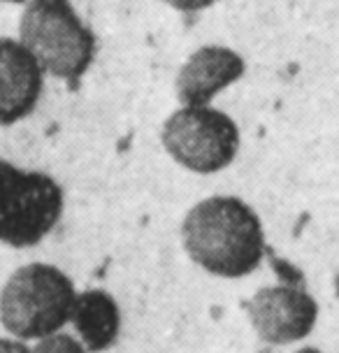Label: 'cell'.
<instances>
[{"label":"cell","mask_w":339,"mask_h":353,"mask_svg":"<svg viewBox=\"0 0 339 353\" xmlns=\"http://www.w3.org/2000/svg\"><path fill=\"white\" fill-rule=\"evenodd\" d=\"M181 239L188 258L221 279H242L265 258L263 221L235 195H212L193 205L181 223Z\"/></svg>","instance_id":"1"},{"label":"cell","mask_w":339,"mask_h":353,"mask_svg":"<svg viewBox=\"0 0 339 353\" xmlns=\"http://www.w3.org/2000/svg\"><path fill=\"white\" fill-rule=\"evenodd\" d=\"M77 291L63 270L47 263L19 268L0 291V323L14 339L40 342L70 323Z\"/></svg>","instance_id":"2"},{"label":"cell","mask_w":339,"mask_h":353,"mask_svg":"<svg viewBox=\"0 0 339 353\" xmlns=\"http://www.w3.org/2000/svg\"><path fill=\"white\" fill-rule=\"evenodd\" d=\"M19 42L42 72L70 84L84 77L98 52L96 35L70 0H28L19 21Z\"/></svg>","instance_id":"3"},{"label":"cell","mask_w":339,"mask_h":353,"mask_svg":"<svg viewBox=\"0 0 339 353\" xmlns=\"http://www.w3.org/2000/svg\"><path fill=\"white\" fill-rule=\"evenodd\" d=\"M63 188L54 176L21 170L0 159V242L35 247L63 216Z\"/></svg>","instance_id":"4"},{"label":"cell","mask_w":339,"mask_h":353,"mask_svg":"<svg viewBox=\"0 0 339 353\" xmlns=\"http://www.w3.org/2000/svg\"><path fill=\"white\" fill-rule=\"evenodd\" d=\"M170 159L196 174L221 172L240 151V128L216 107H179L161 130Z\"/></svg>","instance_id":"5"},{"label":"cell","mask_w":339,"mask_h":353,"mask_svg":"<svg viewBox=\"0 0 339 353\" xmlns=\"http://www.w3.org/2000/svg\"><path fill=\"white\" fill-rule=\"evenodd\" d=\"M249 321L263 342L281 346L302 342L318 321V302L305 288L269 286L260 288L247 305Z\"/></svg>","instance_id":"6"},{"label":"cell","mask_w":339,"mask_h":353,"mask_svg":"<svg viewBox=\"0 0 339 353\" xmlns=\"http://www.w3.org/2000/svg\"><path fill=\"white\" fill-rule=\"evenodd\" d=\"M247 63L235 49L223 44H205L181 65L174 81L177 98L184 107H207L218 93L244 77Z\"/></svg>","instance_id":"7"},{"label":"cell","mask_w":339,"mask_h":353,"mask_svg":"<svg viewBox=\"0 0 339 353\" xmlns=\"http://www.w3.org/2000/svg\"><path fill=\"white\" fill-rule=\"evenodd\" d=\"M45 72L14 37H0V125H14L40 103Z\"/></svg>","instance_id":"8"},{"label":"cell","mask_w":339,"mask_h":353,"mask_svg":"<svg viewBox=\"0 0 339 353\" xmlns=\"http://www.w3.org/2000/svg\"><path fill=\"white\" fill-rule=\"evenodd\" d=\"M70 323L86 351H107L114 346L121 332V309L107 291L91 288V291L77 293Z\"/></svg>","instance_id":"9"},{"label":"cell","mask_w":339,"mask_h":353,"mask_svg":"<svg viewBox=\"0 0 339 353\" xmlns=\"http://www.w3.org/2000/svg\"><path fill=\"white\" fill-rule=\"evenodd\" d=\"M30 353H86V349L81 346L77 337L65 335V332H56L52 337L40 339Z\"/></svg>","instance_id":"10"},{"label":"cell","mask_w":339,"mask_h":353,"mask_svg":"<svg viewBox=\"0 0 339 353\" xmlns=\"http://www.w3.org/2000/svg\"><path fill=\"white\" fill-rule=\"evenodd\" d=\"M163 3H167L170 8L179 10V12H198V10H205V8H209V5H214L216 0H163Z\"/></svg>","instance_id":"11"},{"label":"cell","mask_w":339,"mask_h":353,"mask_svg":"<svg viewBox=\"0 0 339 353\" xmlns=\"http://www.w3.org/2000/svg\"><path fill=\"white\" fill-rule=\"evenodd\" d=\"M0 353H30V349L26 346V342L14 337H0Z\"/></svg>","instance_id":"12"},{"label":"cell","mask_w":339,"mask_h":353,"mask_svg":"<svg viewBox=\"0 0 339 353\" xmlns=\"http://www.w3.org/2000/svg\"><path fill=\"white\" fill-rule=\"evenodd\" d=\"M295 353H323V351L316 349V346H302V349H298Z\"/></svg>","instance_id":"13"},{"label":"cell","mask_w":339,"mask_h":353,"mask_svg":"<svg viewBox=\"0 0 339 353\" xmlns=\"http://www.w3.org/2000/svg\"><path fill=\"white\" fill-rule=\"evenodd\" d=\"M0 3H14L17 5V3H28V0H0Z\"/></svg>","instance_id":"14"}]
</instances>
